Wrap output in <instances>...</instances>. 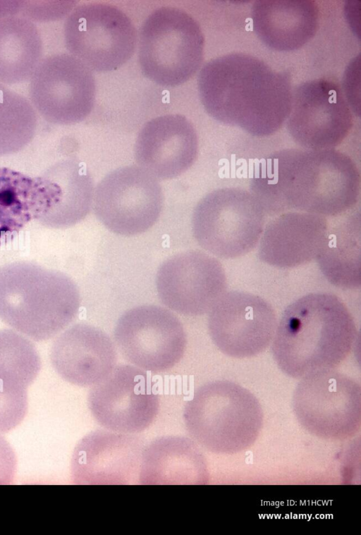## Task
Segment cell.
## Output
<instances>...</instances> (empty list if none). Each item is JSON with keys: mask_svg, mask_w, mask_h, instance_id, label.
<instances>
[{"mask_svg": "<svg viewBox=\"0 0 361 535\" xmlns=\"http://www.w3.org/2000/svg\"><path fill=\"white\" fill-rule=\"evenodd\" d=\"M209 313L210 337L217 348L231 357H255L272 342L277 326L276 313L259 295L226 292Z\"/></svg>", "mask_w": 361, "mask_h": 535, "instance_id": "16", "label": "cell"}, {"mask_svg": "<svg viewBox=\"0 0 361 535\" xmlns=\"http://www.w3.org/2000/svg\"><path fill=\"white\" fill-rule=\"evenodd\" d=\"M360 214H349L334 228L316 260L322 274L332 285L343 289H357L361 285Z\"/></svg>", "mask_w": 361, "mask_h": 535, "instance_id": "24", "label": "cell"}, {"mask_svg": "<svg viewBox=\"0 0 361 535\" xmlns=\"http://www.w3.org/2000/svg\"><path fill=\"white\" fill-rule=\"evenodd\" d=\"M27 411V388L0 381V433L16 428Z\"/></svg>", "mask_w": 361, "mask_h": 535, "instance_id": "28", "label": "cell"}, {"mask_svg": "<svg viewBox=\"0 0 361 535\" xmlns=\"http://www.w3.org/2000/svg\"><path fill=\"white\" fill-rule=\"evenodd\" d=\"M82 190L71 176L54 169L48 178L0 167V238L32 220L66 216L79 207Z\"/></svg>", "mask_w": 361, "mask_h": 535, "instance_id": "9", "label": "cell"}, {"mask_svg": "<svg viewBox=\"0 0 361 535\" xmlns=\"http://www.w3.org/2000/svg\"><path fill=\"white\" fill-rule=\"evenodd\" d=\"M134 153L139 166L155 178H175L195 161L197 135L184 116H159L142 127L135 140Z\"/></svg>", "mask_w": 361, "mask_h": 535, "instance_id": "19", "label": "cell"}, {"mask_svg": "<svg viewBox=\"0 0 361 535\" xmlns=\"http://www.w3.org/2000/svg\"><path fill=\"white\" fill-rule=\"evenodd\" d=\"M358 331L344 302L327 293L305 295L283 311L271 352L287 376L302 379L334 369L350 355Z\"/></svg>", "mask_w": 361, "mask_h": 535, "instance_id": "3", "label": "cell"}, {"mask_svg": "<svg viewBox=\"0 0 361 535\" xmlns=\"http://www.w3.org/2000/svg\"><path fill=\"white\" fill-rule=\"evenodd\" d=\"M185 427L202 448L217 454H234L257 440L263 422L257 398L229 381H214L200 387L183 411Z\"/></svg>", "mask_w": 361, "mask_h": 535, "instance_id": "5", "label": "cell"}, {"mask_svg": "<svg viewBox=\"0 0 361 535\" xmlns=\"http://www.w3.org/2000/svg\"><path fill=\"white\" fill-rule=\"evenodd\" d=\"M156 288L161 302L187 316L210 312L226 293L227 281L222 264L200 250L176 254L159 267Z\"/></svg>", "mask_w": 361, "mask_h": 535, "instance_id": "17", "label": "cell"}, {"mask_svg": "<svg viewBox=\"0 0 361 535\" xmlns=\"http://www.w3.org/2000/svg\"><path fill=\"white\" fill-rule=\"evenodd\" d=\"M30 98L47 121L71 125L84 121L94 107L96 85L92 71L69 54L49 56L30 78Z\"/></svg>", "mask_w": 361, "mask_h": 535, "instance_id": "13", "label": "cell"}, {"mask_svg": "<svg viewBox=\"0 0 361 535\" xmlns=\"http://www.w3.org/2000/svg\"><path fill=\"white\" fill-rule=\"evenodd\" d=\"M16 457L8 441L0 436V485L13 481L16 470Z\"/></svg>", "mask_w": 361, "mask_h": 535, "instance_id": "29", "label": "cell"}, {"mask_svg": "<svg viewBox=\"0 0 361 535\" xmlns=\"http://www.w3.org/2000/svg\"><path fill=\"white\" fill-rule=\"evenodd\" d=\"M360 183L356 164L340 151L286 149L259 163L250 191L272 217L287 211L337 216L356 205Z\"/></svg>", "mask_w": 361, "mask_h": 535, "instance_id": "1", "label": "cell"}, {"mask_svg": "<svg viewBox=\"0 0 361 535\" xmlns=\"http://www.w3.org/2000/svg\"><path fill=\"white\" fill-rule=\"evenodd\" d=\"M50 359L65 381L78 386H92L114 369L116 352L105 332L81 323L71 326L54 340Z\"/></svg>", "mask_w": 361, "mask_h": 535, "instance_id": "20", "label": "cell"}, {"mask_svg": "<svg viewBox=\"0 0 361 535\" xmlns=\"http://www.w3.org/2000/svg\"><path fill=\"white\" fill-rule=\"evenodd\" d=\"M204 38L197 22L185 11L159 8L143 22L138 38V61L143 74L165 87L181 85L200 68Z\"/></svg>", "mask_w": 361, "mask_h": 535, "instance_id": "6", "label": "cell"}, {"mask_svg": "<svg viewBox=\"0 0 361 535\" xmlns=\"http://www.w3.org/2000/svg\"><path fill=\"white\" fill-rule=\"evenodd\" d=\"M266 214L250 192L216 189L195 206L192 230L200 246L213 256L230 259L250 252L259 242Z\"/></svg>", "mask_w": 361, "mask_h": 535, "instance_id": "7", "label": "cell"}, {"mask_svg": "<svg viewBox=\"0 0 361 535\" xmlns=\"http://www.w3.org/2000/svg\"><path fill=\"white\" fill-rule=\"evenodd\" d=\"M285 123L290 137L302 149H334L348 135L353 118L339 85L317 79L293 89Z\"/></svg>", "mask_w": 361, "mask_h": 535, "instance_id": "14", "label": "cell"}, {"mask_svg": "<svg viewBox=\"0 0 361 535\" xmlns=\"http://www.w3.org/2000/svg\"><path fill=\"white\" fill-rule=\"evenodd\" d=\"M37 126L31 102L0 82V156L23 149L33 139Z\"/></svg>", "mask_w": 361, "mask_h": 535, "instance_id": "26", "label": "cell"}, {"mask_svg": "<svg viewBox=\"0 0 361 535\" xmlns=\"http://www.w3.org/2000/svg\"><path fill=\"white\" fill-rule=\"evenodd\" d=\"M80 304L77 285L59 271L25 261L0 266V319L33 340L63 330Z\"/></svg>", "mask_w": 361, "mask_h": 535, "instance_id": "4", "label": "cell"}, {"mask_svg": "<svg viewBox=\"0 0 361 535\" xmlns=\"http://www.w3.org/2000/svg\"><path fill=\"white\" fill-rule=\"evenodd\" d=\"M114 336L127 361L154 373L176 366L187 344L178 318L170 310L153 305L137 306L124 312L116 322Z\"/></svg>", "mask_w": 361, "mask_h": 535, "instance_id": "12", "label": "cell"}, {"mask_svg": "<svg viewBox=\"0 0 361 535\" xmlns=\"http://www.w3.org/2000/svg\"><path fill=\"white\" fill-rule=\"evenodd\" d=\"M142 442L132 434L97 431L76 445L71 476L76 484H132L139 476Z\"/></svg>", "mask_w": 361, "mask_h": 535, "instance_id": "18", "label": "cell"}, {"mask_svg": "<svg viewBox=\"0 0 361 535\" xmlns=\"http://www.w3.org/2000/svg\"><path fill=\"white\" fill-rule=\"evenodd\" d=\"M42 41L36 25L19 16H0V82L30 79L42 61Z\"/></svg>", "mask_w": 361, "mask_h": 535, "instance_id": "25", "label": "cell"}, {"mask_svg": "<svg viewBox=\"0 0 361 535\" xmlns=\"http://www.w3.org/2000/svg\"><path fill=\"white\" fill-rule=\"evenodd\" d=\"M197 88L211 117L256 137L276 133L290 111L288 75L250 54H228L208 61L198 75Z\"/></svg>", "mask_w": 361, "mask_h": 535, "instance_id": "2", "label": "cell"}, {"mask_svg": "<svg viewBox=\"0 0 361 535\" xmlns=\"http://www.w3.org/2000/svg\"><path fill=\"white\" fill-rule=\"evenodd\" d=\"M204 456L190 439L164 437L144 448L142 484H202L207 481Z\"/></svg>", "mask_w": 361, "mask_h": 535, "instance_id": "23", "label": "cell"}, {"mask_svg": "<svg viewBox=\"0 0 361 535\" xmlns=\"http://www.w3.org/2000/svg\"><path fill=\"white\" fill-rule=\"evenodd\" d=\"M164 195L157 178L139 166L116 168L95 189L92 206L97 219L111 232L141 234L158 220Z\"/></svg>", "mask_w": 361, "mask_h": 535, "instance_id": "11", "label": "cell"}, {"mask_svg": "<svg viewBox=\"0 0 361 535\" xmlns=\"http://www.w3.org/2000/svg\"><path fill=\"white\" fill-rule=\"evenodd\" d=\"M293 407L300 424L323 438L342 440L359 430L361 388L354 379L334 369L302 378Z\"/></svg>", "mask_w": 361, "mask_h": 535, "instance_id": "10", "label": "cell"}, {"mask_svg": "<svg viewBox=\"0 0 361 535\" xmlns=\"http://www.w3.org/2000/svg\"><path fill=\"white\" fill-rule=\"evenodd\" d=\"M329 231L326 217L300 211L274 216L258 243L259 259L270 266L292 269L316 259Z\"/></svg>", "mask_w": 361, "mask_h": 535, "instance_id": "21", "label": "cell"}, {"mask_svg": "<svg viewBox=\"0 0 361 535\" xmlns=\"http://www.w3.org/2000/svg\"><path fill=\"white\" fill-rule=\"evenodd\" d=\"M65 44L92 71L118 69L133 55L137 32L130 18L115 6L102 3L79 5L63 27Z\"/></svg>", "mask_w": 361, "mask_h": 535, "instance_id": "8", "label": "cell"}, {"mask_svg": "<svg viewBox=\"0 0 361 535\" xmlns=\"http://www.w3.org/2000/svg\"><path fill=\"white\" fill-rule=\"evenodd\" d=\"M40 369V357L30 340L13 330H0V381L27 388Z\"/></svg>", "mask_w": 361, "mask_h": 535, "instance_id": "27", "label": "cell"}, {"mask_svg": "<svg viewBox=\"0 0 361 535\" xmlns=\"http://www.w3.org/2000/svg\"><path fill=\"white\" fill-rule=\"evenodd\" d=\"M319 8L313 1H257L251 11L255 32L269 48H301L315 35Z\"/></svg>", "mask_w": 361, "mask_h": 535, "instance_id": "22", "label": "cell"}, {"mask_svg": "<svg viewBox=\"0 0 361 535\" xmlns=\"http://www.w3.org/2000/svg\"><path fill=\"white\" fill-rule=\"evenodd\" d=\"M87 399L89 409L101 426L126 434L148 428L159 409L154 383L146 371L128 364L115 367L92 386Z\"/></svg>", "mask_w": 361, "mask_h": 535, "instance_id": "15", "label": "cell"}]
</instances>
